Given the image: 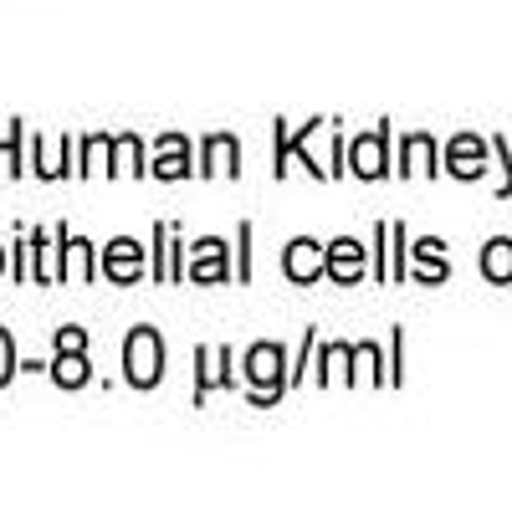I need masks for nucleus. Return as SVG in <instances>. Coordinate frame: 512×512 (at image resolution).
I'll use <instances>...</instances> for the list:
<instances>
[{
	"label": "nucleus",
	"instance_id": "0eeeda50",
	"mask_svg": "<svg viewBox=\"0 0 512 512\" xmlns=\"http://www.w3.org/2000/svg\"><path fill=\"white\" fill-rule=\"evenodd\" d=\"M200 175L205 180H216V175L241 180V144H236V134H205L200 139Z\"/></svg>",
	"mask_w": 512,
	"mask_h": 512
},
{
	"label": "nucleus",
	"instance_id": "ddd939ff",
	"mask_svg": "<svg viewBox=\"0 0 512 512\" xmlns=\"http://www.w3.org/2000/svg\"><path fill=\"white\" fill-rule=\"evenodd\" d=\"M47 374L62 384V390H88L93 384V364H88V349H57V359L47 364Z\"/></svg>",
	"mask_w": 512,
	"mask_h": 512
},
{
	"label": "nucleus",
	"instance_id": "9b49d317",
	"mask_svg": "<svg viewBox=\"0 0 512 512\" xmlns=\"http://www.w3.org/2000/svg\"><path fill=\"white\" fill-rule=\"evenodd\" d=\"M323 277H333V282L354 287V282L364 277V246H359L354 236H338V241H328V267H323Z\"/></svg>",
	"mask_w": 512,
	"mask_h": 512
},
{
	"label": "nucleus",
	"instance_id": "1a4fd4ad",
	"mask_svg": "<svg viewBox=\"0 0 512 512\" xmlns=\"http://www.w3.org/2000/svg\"><path fill=\"white\" fill-rule=\"evenodd\" d=\"M185 277H190V282H226V277H231V267H226V241H221V236L195 241Z\"/></svg>",
	"mask_w": 512,
	"mask_h": 512
},
{
	"label": "nucleus",
	"instance_id": "f03ea898",
	"mask_svg": "<svg viewBox=\"0 0 512 512\" xmlns=\"http://www.w3.org/2000/svg\"><path fill=\"white\" fill-rule=\"evenodd\" d=\"M123 379L134 384V390H154V384L164 379V338H159V328L139 323L123 338Z\"/></svg>",
	"mask_w": 512,
	"mask_h": 512
},
{
	"label": "nucleus",
	"instance_id": "2eb2a0df",
	"mask_svg": "<svg viewBox=\"0 0 512 512\" xmlns=\"http://www.w3.org/2000/svg\"><path fill=\"white\" fill-rule=\"evenodd\" d=\"M113 175H134V180H144L149 175V159H144V139L139 134H118L113 139Z\"/></svg>",
	"mask_w": 512,
	"mask_h": 512
},
{
	"label": "nucleus",
	"instance_id": "aec40b11",
	"mask_svg": "<svg viewBox=\"0 0 512 512\" xmlns=\"http://www.w3.org/2000/svg\"><path fill=\"white\" fill-rule=\"evenodd\" d=\"M390 277H410V231L405 226H390Z\"/></svg>",
	"mask_w": 512,
	"mask_h": 512
},
{
	"label": "nucleus",
	"instance_id": "f3484780",
	"mask_svg": "<svg viewBox=\"0 0 512 512\" xmlns=\"http://www.w3.org/2000/svg\"><path fill=\"white\" fill-rule=\"evenodd\" d=\"M410 256H415V277H420V282H446V251H441V241H436V236L415 241V246H410Z\"/></svg>",
	"mask_w": 512,
	"mask_h": 512
},
{
	"label": "nucleus",
	"instance_id": "7ed1b4c3",
	"mask_svg": "<svg viewBox=\"0 0 512 512\" xmlns=\"http://www.w3.org/2000/svg\"><path fill=\"white\" fill-rule=\"evenodd\" d=\"M349 175H359V180H384L390 175V123H379L374 134H359L354 144H349Z\"/></svg>",
	"mask_w": 512,
	"mask_h": 512
},
{
	"label": "nucleus",
	"instance_id": "f257e3e1",
	"mask_svg": "<svg viewBox=\"0 0 512 512\" xmlns=\"http://www.w3.org/2000/svg\"><path fill=\"white\" fill-rule=\"evenodd\" d=\"M241 379L251 384V405H277L292 390V369L282 344H251L241 359Z\"/></svg>",
	"mask_w": 512,
	"mask_h": 512
},
{
	"label": "nucleus",
	"instance_id": "423d86ee",
	"mask_svg": "<svg viewBox=\"0 0 512 512\" xmlns=\"http://www.w3.org/2000/svg\"><path fill=\"white\" fill-rule=\"evenodd\" d=\"M323 267H328V246H318L313 236L287 241V251H282V272H287V282L308 287V282H318V277H323Z\"/></svg>",
	"mask_w": 512,
	"mask_h": 512
},
{
	"label": "nucleus",
	"instance_id": "a211bd4d",
	"mask_svg": "<svg viewBox=\"0 0 512 512\" xmlns=\"http://www.w3.org/2000/svg\"><path fill=\"white\" fill-rule=\"evenodd\" d=\"M482 272H487L492 282H512V241H507V236L487 241V251H482Z\"/></svg>",
	"mask_w": 512,
	"mask_h": 512
},
{
	"label": "nucleus",
	"instance_id": "4be33fe9",
	"mask_svg": "<svg viewBox=\"0 0 512 512\" xmlns=\"http://www.w3.org/2000/svg\"><path fill=\"white\" fill-rule=\"evenodd\" d=\"M236 236H241V262H236V277H241V282H251V221H241V231H236Z\"/></svg>",
	"mask_w": 512,
	"mask_h": 512
},
{
	"label": "nucleus",
	"instance_id": "4468645a",
	"mask_svg": "<svg viewBox=\"0 0 512 512\" xmlns=\"http://www.w3.org/2000/svg\"><path fill=\"white\" fill-rule=\"evenodd\" d=\"M410 169H425V175H441V149L431 134H410L400 144V175H410Z\"/></svg>",
	"mask_w": 512,
	"mask_h": 512
},
{
	"label": "nucleus",
	"instance_id": "9d476101",
	"mask_svg": "<svg viewBox=\"0 0 512 512\" xmlns=\"http://www.w3.org/2000/svg\"><path fill=\"white\" fill-rule=\"evenodd\" d=\"M446 169H451L456 180H482V175H487V144H482L477 134L451 139V149H446Z\"/></svg>",
	"mask_w": 512,
	"mask_h": 512
},
{
	"label": "nucleus",
	"instance_id": "dca6fc26",
	"mask_svg": "<svg viewBox=\"0 0 512 512\" xmlns=\"http://www.w3.org/2000/svg\"><path fill=\"white\" fill-rule=\"evenodd\" d=\"M31 154H41V164H36V175L41 180H67L72 175V134H62L57 139V154H47V149H41V139H31Z\"/></svg>",
	"mask_w": 512,
	"mask_h": 512
},
{
	"label": "nucleus",
	"instance_id": "39448f33",
	"mask_svg": "<svg viewBox=\"0 0 512 512\" xmlns=\"http://www.w3.org/2000/svg\"><path fill=\"white\" fill-rule=\"evenodd\" d=\"M154 180H190L195 175V149L185 134H159L154 139V164H149Z\"/></svg>",
	"mask_w": 512,
	"mask_h": 512
},
{
	"label": "nucleus",
	"instance_id": "6e6552de",
	"mask_svg": "<svg viewBox=\"0 0 512 512\" xmlns=\"http://www.w3.org/2000/svg\"><path fill=\"white\" fill-rule=\"evenodd\" d=\"M62 236V282H93L98 277V246L88 236H72L67 226H57Z\"/></svg>",
	"mask_w": 512,
	"mask_h": 512
},
{
	"label": "nucleus",
	"instance_id": "6ab92c4d",
	"mask_svg": "<svg viewBox=\"0 0 512 512\" xmlns=\"http://www.w3.org/2000/svg\"><path fill=\"white\" fill-rule=\"evenodd\" d=\"M113 154V134H88L82 139V164H77V175H93V169H108L103 159Z\"/></svg>",
	"mask_w": 512,
	"mask_h": 512
},
{
	"label": "nucleus",
	"instance_id": "b1692460",
	"mask_svg": "<svg viewBox=\"0 0 512 512\" xmlns=\"http://www.w3.org/2000/svg\"><path fill=\"white\" fill-rule=\"evenodd\" d=\"M0 277H6V246H0Z\"/></svg>",
	"mask_w": 512,
	"mask_h": 512
},
{
	"label": "nucleus",
	"instance_id": "f8f14e48",
	"mask_svg": "<svg viewBox=\"0 0 512 512\" xmlns=\"http://www.w3.org/2000/svg\"><path fill=\"white\" fill-rule=\"evenodd\" d=\"M195 364H200V379H195V400H205L210 390H231L236 384V374H231V349H221V344H210V349H200L195 354Z\"/></svg>",
	"mask_w": 512,
	"mask_h": 512
},
{
	"label": "nucleus",
	"instance_id": "20e7f679",
	"mask_svg": "<svg viewBox=\"0 0 512 512\" xmlns=\"http://www.w3.org/2000/svg\"><path fill=\"white\" fill-rule=\"evenodd\" d=\"M98 272H103L113 287H128V282H139V277L149 272V256H144V246H139L134 236H118V241H108V246H103Z\"/></svg>",
	"mask_w": 512,
	"mask_h": 512
},
{
	"label": "nucleus",
	"instance_id": "412c9836",
	"mask_svg": "<svg viewBox=\"0 0 512 512\" xmlns=\"http://www.w3.org/2000/svg\"><path fill=\"white\" fill-rule=\"evenodd\" d=\"M21 374V359H16V338H11V328H0V390Z\"/></svg>",
	"mask_w": 512,
	"mask_h": 512
},
{
	"label": "nucleus",
	"instance_id": "5701e85b",
	"mask_svg": "<svg viewBox=\"0 0 512 512\" xmlns=\"http://www.w3.org/2000/svg\"><path fill=\"white\" fill-rule=\"evenodd\" d=\"M57 349H88V328H77V323L57 328Z\"/></svg>",
	"mask_w": 512,
	"mask_h": 512
}]
</instances>
